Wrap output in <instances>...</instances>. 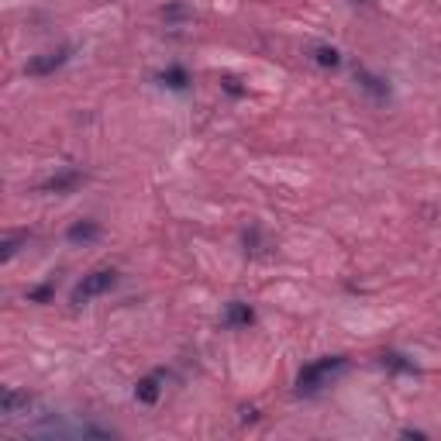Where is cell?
<instances>
[{
    "label": "cell",
    "mask_w": 441,
    "mask_h": 441,
    "mask_svg": "<svg viewBox=\"0 0 441 441\" xmlns=\"http://www.w3.org/2000/svg\"><path fill=\"white\" fill-rule=\"evenodd\" d=\"M24 238H28V235H14V238H7V242L0 245V249H3L0 256H3V259H14V252H17V245H21Z\"/></svg>",
    "instance_id": "cell-13"
},
{
    "label": "cell",
    "mask_w": 441,
    "mask_h": 441,
    "mask_svg": "<svg viewBox=\"0 0 441 441\" xmlns=\"http://www.w3.org/2000/svg\"><path fill=\"white\" fill-rule=\"evenodd\" d=\"M338 369H345V358H342V355L317 358V362H310V365L300 369V376H297V390H300V393H317V390L328 383V376H335Z\"/></svg>",
    "instance_id": "cell-1"
},
{
    "label": "cell",
    "mask_w": 441,
    "mask_h": 441,
    "mask_svg": "<svg viewBox=\"0 0 441 441\" xmlns=\"http://www.w3.org/2000/svg\"><path fill=\"white\" fill-rule=\"evenodd\" d=\"M52 293H56V283H42V286L28 290V300H35V303H45V300H49Z\"/></svg>",
    "instance_id": "cell-12"
},
{
    "label": "cell",
    "mask_w": 441,
    "mask_h": 441,
    "mask_svg": "<svg viewBox=\"0 0 441 441\" xmlns=\"http://www.w3.org/2000/svg\"><path fill=\"white\" fill-rule=\"evenodd\" d=\"M224 324L228 328H249L252 324V307L242 303V300H231L228 310H224Z\"/></svg>",
    "instance_id": "cell-6"
},
{
    "label": "cell",
    "mask_w": 441,
    "mask_h": 441,
    "mask_svg": "<svg viewBox=\"0 0 441 441\" xmlns=\"http://www.w3.org/2000/svg\"><path fill=\"white\" fill-rule=\"evenodd\" d=\"M66 238L76 242V245H80V242H83V245H87V242H97V238H100V224H97V221H76V224L66 231Z\"/></svg>",
    "instance_id": "cell-8"
},
{
    "label": "cell",
    "mask_w": 441,
    "mask_h": 441,
    "mask_svg": "<svg viewBox=\"0 0 441 441\" xmlns=\"http://www.w3.org/2000/svg\"><path fill=\"white\" fill-rule=\"evenodd\" d=\"M69 63V49H49V52H42V56H35V59H28V73L31 76H49V73H56L59 66H66Z\"/></svg>",
    "instance_id": "cell-3"
},
{
    "label": "cell",
    "mask_w": 441,
    "mask_h": 441,
    "mask_svg": "<svg viewBox=\"0 0 441 441\" xmlns=\"http://www.w3.org/2000/svg\"><path fill=\"white\" fill-rule=\"evenodd\" d=\"M28 407H31V397H28V393H21V390H3V397H0V414L17 417V414L28 410Z\"/></svg>",
    "instance_id": "cell-5"
},
{
    "label": "cell",
    "mask_w": 441,
    "mask_h": 441,
    "mask_svg": "<svg viewBox=\"0 0 441 441\" xmlns=\"http://www.w3.org/2000/svg\"><path fill=\"white\" fill-rule=\"evenodd\" d=\"M186 14H190V10H186L183 3H169V7L163 10V17H166V21H179V17H186Z\"/></svg>",
    "instance_id": "cell-14"
},
{
    "label": "cell",
    "mask_w": 441,
    "mask_h": 441,
    "mask_svg": "<svg viewBox=\"0 0 441 441\" xmlns=\"http://www.w3.org/2000/svg\"><path fill=\"white\" fill-rule=\"evenodd\" d=\"M114 283H117V272H114V269H97V272H90V276H83V283L73 290V303H90L93 297L107 293Z\"/></svg>",
    "instance_id": "cell-2"
},
{
    "label": "cell",
    "mask_w": 441,
    "mask_h": 441,
    "mask_svg": "<svg viewBox=\"0 0 441 441\" xmlns=\"http://www.w3.org/2000/svg\"><path fill=\"white\" fill-rule=\"evenodd\" d=\"M314 63L324 66V69H335V66H342V52L335 45H317L314 49Z\"/></svg>",
    "instance_id": "cell-10"
},
{
    "label": "cell",
    "mask_w": 441,
    "mask_h": 441,
    "mask_svg": "<svg viewBox=\"0 0 441 441\" xmlns=\"http://www.w3.org/2000/svg\"><path fill=\"white\" fill-rule=\"evenodd\" d=\"M159 383H163V376H159V372H156V376H145V379L135 386V397H138L142 403H156V400H159V390H163Z\"/></svg>",
    "instance_id": "cell-9"
},
{
    "label": "cell",
    "mask_w": 441,
    "mask_h": 441,
    "mask_svg": "<svg viewBox=\"0 0 441 441\" xmlns=\"http://www.w3.org/2000/svg\"><path fill=\"white\" fill-rule=\"evenodd\" d=\"M159 83H163V87H169V90H183L190 80H186V69H183V66H169V69H163V73H159Z\"/></svg>",
    "instance_id": "cell-11"
},
{
    "label": "cell",
    "mask_w": 441,
    "mask_h": 441,
    "mask_svg": "<svg viewBox=\"0 0 441 441\" xmlns=\"http://www.w3.org/2000/svg\"><path fill=\"white\" fill-rule=\"evenodd\" d=\"M355 80H358V87L365 90V93H372L376 100H386V97H390V87H386L379 76H372L369 69H355Z\"/></svg>",
    "instance_id": "cell-7"
},
{
    "label": "cell",
    "mask_w": 441,
    "mask_h": 441,
    "mask_svg": "<svg viewBox=\"0 0 441 441\" xmlns=\"http://www.w3.org/2000/svg\"><path fill=\"white\" fill-rule=\"evenodd\" d=\"M80 183H83V173H80V169H63V173H56V176L49 179L42 190H49V193H73Z\"/></svg>",
    "instance_id": "cell-4"
}]
</instances>
